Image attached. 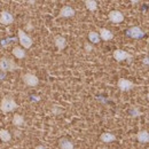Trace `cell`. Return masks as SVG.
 <instances>
[{
	"instance_id": "cell-1",
	"label": "cell",
	"mask_w": 149,
	"mask_h": 149,
	"mask_svg": "<svg viewBox=\"0 0 149 149\" xmlns=\"http://www.w3.org/2000/svg\"><path fill=\"white\" fill-rule=\"evenodd\" d=\"M17 103L15 102V100L10 96H5L2 97L1 102H0V109L3 113H7V112L14 111L16 108H17Z\"/></svg>"
},
{
	"instance_id": "cell-2",
	"label": "cell",
	"mask_w": 149,
	"mask_h": 149,
	"mask_svg": "<svg viewBox=\"0 0 149 149\" xmlns=\"http://www.w3.org/2000/svg\"><path fill=\"white\" fill-rule=\"evenodd\" d=\"M19 69V65L15 63L14 60L9 57H2L0 60V70L2 72H12Z\"/></svg>"
},
{
	"instance_id": "cell-3",
	"label": "cell",
	"mask_w": 149,
	"mask_h": 149,
	"mask_svg": "<svg viewBox=\"0 0 149 149\" xmlns=\"http://www.w3.org/2000/svg\"><path fill=\"white\" fill-rule=\"evenodd\" d=\"M17 33H19V44L22 45L23 49H29V48H31V47H32V44H33L32 38L30 37L29 35H26L22 29H19Z\"/></svg>"
},
{
	"instance_id": "cell-4",
	"label": "cell",
	"mask_w": 149,
	"mask_h": 149,
	"mask_svg": "<svg viewBox=\"0 0 149 149\" xmlns=\"http://www.w3.org/2000/svg\"><path fill=\"white\" fill-rule=\"evenodd\" d=\"M22 80L24 81L25 85H28L30 87H35V86H37L38 84H39V78L36 74H30V72L22 74Z\"/></svg>"
},
{
	"instance_id": "cell-5",
	"label": "cell",
	"mask_w": 149,
	"mask_h": 149,
	"mask_svg": "<svg viewBox=\"0 0 149 149\" xmlns=\"http://www.w3.org/2000/svg\"><path fill=\"white\" fill-rule=\"evenodd\" d=\"M112 57L117 62H122V61H125V60H127L129 62H131V60H132L133 56L131 55L130 53L123 51V49H115L113 53H112Z\"/></svg>"
},
{
	"instance_id": "cell-6",
	"label": "cell",
	"mask_w": 149,
	"mask_h": 149,
	"mask_svg": "<svg viewBox=\"0 0 149 149\" xmlns=\"http://www.w3.org/2000/svg\"><path fill=\"white\" fill-rule=\"evenodd\" d=\"M126 36L133 39H141L145 37V31L140 26H131L126 31Z\"/></svg>"
},
{
	"instance_id": "cell-7",
	"label": "cell",
	"mask_w": 149,
	"mask_h": 149,
	"mask_svg": "<svg viewBox=\"0 0 149 149\" xmlns=\"http://www.w3.org/2000/svg\"><path fill=\"white\" fill-rule=\"evenodd\" d=\"M117 87H118L122 92H129V91L134 88V84H133L131 80H129V79L119 78L118 81H117Z\"/></svg>"
},
{
	"instance_id": "cell-8",
	"label": "cell",
	"mask_w": 149,
	"mask_h": 149,
	"mask_svg": "<svg viewBox=\"0 0 149 149\" xmlns=\"http://www.w3.org/2000/svg\"><path fill=\"white\" fill-rule=\"evenodd\" d=\"M108 19H109L110 22L115 23V24H119V23H122V22L124 21V14H123L122 12H119V10L113 9V10H110V12H109Z\"/></svg>"
},
{
	"instance_id": "cell-9",
	"label": "cell",
	"mask_w": 149,
	"mask_h": 149,
	"mask_svg": "<svg viewBox=\"0 0 149 149\" xmlns=\"http://www.w3.org/2000/svg\"><path fill=\"white\" fill-rule=\"evenodd\" d=\"M14 22V16L7 12V10H2L1 14H0V23L2 25H9Z\"/></svg>"
},
{
	"instance_id": "cell-10",
	"label": "cell",
	"mask_w": 149,
	"mask_h": 149,
	"mask_svg": "<svg viewBox=\"0 0 149 149\" xmlns=\"http://www.w3.org/2000/svg\"><path fill=\"white\" fill-rule=\"evenodd\" d=\"M99 36L101 40H104V41H109L113 38V33H112L110 30L106 29V28H101L99 30Z\"/></svg>"
},
{
	"instance_id": "cell-11",
	"label": "cell",
	"mask_w": 149,
	"mask_h": 149,
	"mask_svg": "<svg viewBox=\"0 0 149 149\" xmlns=\"http://www.w3.org/2000/svg\"><path fill=\"white\" fill-rule=\"evenodd\" d=\"M54 42H55V46L57 47L58 51H63L67 47V39L61 35H57L54 37Z\"/></svg>"
},
{
	"instance_id": "cell-12",
	"label": "cell",
	"mask_w": 149,
	"mask_h": 149,
	"mask_svg": "<svg viewBox=\"0 0 149 149\" xmlns=\"http://www.w3.org/2000/svg\"><path fill=\"white\" fill-rule=\"evenodd\" d=\"M76 12L71 6H63L61 8V12H60V16L61 17H72L74 16Z\"/></svg>"
},
{
	"instance_id": "cell-13",
	"label": "cell",
	"mask_w": 149,
	"mask_h": 149,
	"mask_svg": "<svg viewBox=\"0 0 149 149\" xmlns=\"http://www.w3.org/2000/svg\"><path fill=\"white\" fill-rule=\"evenodd\" d=\"M58 147L61 149H74V142L68 138H61L58 140Z\"/></svg>"
},
{
	"instance_id": "cell-14",
	"label": "cell",
	"mask_w": 149,
	"mask_h": 149,
	"mask_svg": "<svg viewBox=\"0 0 149 149\" xmlns=\"http://www.w3.org/2000/svg\"><path fill=\"white\" fill-rule=\"evenodd\" d=\"M136 140L140 143H148L149 141V133L147 130H141L136 133Z\"/></svg>"
},
{
	"instance_id": "cell-15",
	"label": "cell",
	"mask_w": 149,
	"mask_h": 149,
	"mask_svg": "<svg viewBox=\"0 0 149 149\" xmlns=\"http://www.w3.org/2000/svg\"><path fill=\"white\" fill-rule=\"evenodd\" d=\"M100 140L104 143H110L116 140V135H113L112 133H109V132H103L100 135Z\"/></svg>"
},
{
	"instance_id": "cell-16",
	"label": "cell",
	"mask_w": 149,
	"mask_h": 149,
	"mask_svg": "<svg viewBox=\"0 0 149 149\" xmlns=\"http://www.w3.org/2000/svg\"><path fill=\"white\" fill-rule=\"evenodd\" d=\"M12 123H13V125H15V126H22V125L25 124V120H24V117H23L22 115L16 113V115L13 116Z\"/></svg>"
},
{
	"instance_id": "cell-17",
	"label": "cell",
	"mask_w": 149,
	"mask_h": 149,
	"mask_svg": "<svg viewBox=\"0 0 149 149\" xmlns=\"http://www.w3.org/2000/svg\"><path fill=\"white\" fill-rule=\"evenodd\" d=\"M13 55L15 56L16 58H24L25 55H26V53H25V51L22 48V47H19V46H15L14 48H13Z\"/></svg>"
},
{
	"instance_id": "cell-18",
	"label": "cell",
	"mask_w": 149,
	"mask_h": 149,
	"mask_svg": "<svg viewBox=\"0 0 149 149\" xmlns=\"http://www.w3.org/2000/svg\"><path fill=\"white\" fill-rule=\"evenodd\" d=\"M0 140L2 141V142H9L10 140H12V134L8 132L7 130H0Z\"/></svg>"
},
{
	"instance_id": "cell-19",
	"label": "cell",
	"mask_w": 149,
	"mask_h": 149,
	"mask_svg": "<svg viewBox=\"0 0 149 149\" xmlns=\"http://www.w3.org/2000/svg\"><path fill=\"white\" fill-rule=\"evenodd\" d=\"M84 3L86 6V8L88 10H91V12H95L96 8H97V2L95 0H85Z\"/></svg>"
},
{
	"instance_id": "cell-20",
	"label": "cell",
	"mask_w": 149,
	"mask_h": 149,
	"mask_svg": "<svg viewBox=\"0 0 149 149\" xmlns=\"http://www.w3.org/2000/svg\"><path fill=\"white\" fill-rule=\"evenodd\" d=\"M88 40L92 42V44H99L100 42V36H99V32H95V31H91L88 33Z\"/></svg>"
},
{
	"instance_id": "cell-21",
	"label": "cell",
	"mask_w": 149,
	"mask_h": 149,
	"mask_svg": "<svg viewBox=\"0 0 149 149\" xmlns=\"http://www.w3.org/2000/svg\"><path fill=\"white\" fill-rule=\"evenodd\" d=\"M130 115L131 117H139V116H141V115H143L142 112L140 111L138 108H131L130 109Z\"/></svg>"
},
{
	"instance_id": "cell-22",
	"label": "cell",
	"mask_w": 149,
	"mask_h": 149,
	"mask_svg": "<svg viewBox=\"0 0 149 149\" xmlns=\"http://www.w3.org/2000/svg\"><path fill=\"white\" fill-rule=\"evenodd\" d=\"M84 48H85V51L87 52V53H90V52H92L93 51V45L92 44H88V42H85L84 44Z\"/></svg>"
},
{
	"instance_id": "cell-23",
	"label": "cell",
	"mask_w": 149,
	"mask_h": 149,
	"mask_svg": "<svg viewBox=\"0 0 149 149\" xmlns=\"http://www.w3.org/2000/svg\"><path fill=\"white\" fill-rule=\"evenodd\" d=\"M35 149H46V147H45V146H42V145H39V146H37Z\"/></svg>"
},
{
	"instance_id": "cell-24",
	"label": "cell",
	"mask_w": 149,
	"mask_h": 149,
	"mask_svg": "<svg viewBox=\"0 0 149 149\" xmlns=\"http://www.w3.org/2000/svg\"><path fill=\"white\" fill-rule=\"evenodd\" d=\"M148 63H149L148 57H145V64H146V65H148Z\"/></svg>"
},
{
	"instance_id": "cell-25",
	"label": "cell",
	"mask_w": 149,
	"mask_h": 149,
	"mask_svg": "<svg viewBox=\"0 0 149 149\" xmlns=\"http://www.w3.org/2000/svg\"><path fill=\"white\" fill-rule=\"evenodd\" d=\"M100 149H108L107 147H102V148H100Z\"/></svg>"
}]
</instances>
